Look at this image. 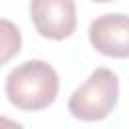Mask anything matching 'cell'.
Listing matches in <instances>:
<instances>
[{
    "mask_svg": "<svg viewBox=\"0 0 129 129\" xmlns=\"http://www.w3.org/2000/svg\"><path fill=\"white\" fill-rule=\"evenodd\" d=\"M58 95V75L56 71L38 58L24 60L14 67L6 77V97L8 101L24 111H40Z\"/></svg>",
    "mask_w": 129,
    "mask_h": 129,
    "instance_id": "6da1fadb",
    "label": "cell"
},
{
    "mask_svg": "<svg viewBox=\"0 0 129 129\" xmlns=\"http://www.w3.org/2000/svg\"><path fill=\"white\" fill-rule=\"evenodd\" d=\"M119 79L113 71L101 67L71 95L69 111L81 121H101L117 105Z\"/></svg>",
    "mask_w": 129,
    "mask_h": 129,
    "instance_id": "7a4b0ae2",
    "label": "cell"
},
{
    "mask_svg": "<svg viewBox=\"0 0 129 129\" xmlns=\"http://www.w3.org/2000/svg\"><path fill=\"white\" fill-rule=\"evenodd\" d=\"M30 18L40 36L69 38L77 28L75 0H30Z\"/></svg>",
    "mask_w": 129,
    "mask_h": 129,
    "instance_id": "3957f363",
    "label": "cell"
},
{
    "mask_svg": "<svg viewBox=\"0 0 129 129\" xmlns=\"http://www.w3.org/2000/svg\"><path fill=\"white\" fill-rule=\"evenodd\" d=\"M89 40L95 50L113 58H129V16L103 14L89 26Z\"/></svg>",
    "mask_w": 129,
    "mask_h": 129,
    "instance_id": "277c9868",
    "label": "cell"
},
{
    "mask_svg": "<svg viewBox=\"0 0 129 129\" xmlns=\"http://www.w3.org/2000/svg\"><path fill=\"white\" fill-rule=\"evenodd\" d=\"M20 50V32L10 20H2V60L6 62Z\"/></svg>",
    "mask_w": 129,
    "mask_h": 129,
    "instance_id": "5b68a950",
    "label": "cell"
},
{
    "mask_svg": "<svg viewBox=\"0 0 129 129\" xmlns=\"http://www.w3.org/2000/svg\"><path fill=\"white\" fill-rule=\"evenodd\" d=\"M0 129H24V127L8 117H0Z\"/></svg>",
    "mask_w": 129,
    "mask_h": 129,
    "instance_id": "8992f818",
    "label": "cell"
},
{
    "mask_svg": "<svg viewBox=\"0 0 129 129\" xmlns=\"http://www.w3.org/2000/svg\"><path fill=\"white\" fill-rule=\"evenodd\" d=\"M93 2H113V0H93Z\"/></svg>",
    "mask_w": 129,
    "mask_h": 129,
    "instance_id": "52a82bcc",
    "label": "cell"
}]
</instances>
